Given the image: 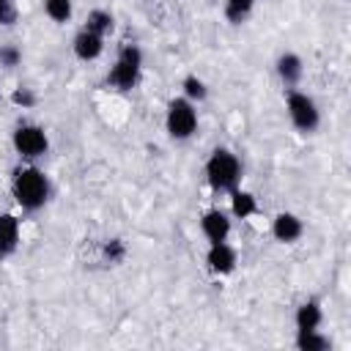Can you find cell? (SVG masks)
Here are the masks:
<instances>
[{"label": "cell", "mask_w": 351, "mask_h": 351, "mask_svg": "<svg viewBox=\"0 0 351 351\" xmlns=\"http://www.w3.org/2000/svg\"><path fill=\"white\" fill-rule=\"evenodd\" d=\"M11 101H14L16 107H22V110H30V107H36L38 96H36L30 88H16V90L11 93Z\"/></svg>", "instance_id": "obj_22"}, {"label": "cell", "mask_w": 351, "mask_h": 351, "mask_svg": "<svg viewBox=\"0 0 351 351\" xmlns=\"http://www.w3.org/2000/svg\"><path fill=\"white\" fill-rule=\"evenodd\" d=\"M206 266L211 274H230L236 269V250L228 244V241H214L208 244V252H206Z\"/></svg>", "instance_id": "obj_8"}, {"label": "cell", "mask_w": 351, "mask_h": 351, "mask_svg": "<svg viewBox=\"0 0 351 351\" xmlns=\"http://www.w3.org/2000/svg\"><path fill=\"white\" fill-rule=\"evenodd\" d=\"M41 5H44V14L58 25H66L71 19V11H74L71 0H41Z\"/></svg>", "instance_id": "obj_19"}, {"label": "cell", "mask_w": 351, "mask_h": 351, "mask_svg": "<svg viewBox=\"0 0 351 351\" xmlns=\"http://www.w3.org/2000/svg\"><path fill=\"white\" fill-rule=\"evenodd\" d=\"M165 129L173 140H189L197 132V104L186 101L184 96L170 99L165 110Z\"/></svg>", "instance_id": "obj_5"}, {"label": "cell", "mask_w": 351, "mask_h": 351, "mask_svg": "<svg viewBox=\"0 0 351 351\" xmlns=\"http://www.w3.org/2000/svg\"><path fill=\"white\" fill-rule=\"evenodd\" d=\"M19 230H22L19 228V219L14 214L3 211L0 214V263L16 252V247H19Z\"/></svg>", "instance_id": "obj_12"}, {"label": "cell", "mask_w": 351, "mask_h": 351, "mask_svg": "<svg viewBox=\"0 0 351 351\" xmlns=\"http://www.w3.org/2000/svg\"><path fill=\"white\" fill-rule=\"evenodd\" d=\"M296 348H299V351H329V348H332V340H329L321 329L296 332Z\"/></svg>", "instance_id": "obj_16"}, {"label": "cell", "mask_w": 351, "mask_h": 351, "mask_svg": "<svg viewBox=\"0 0 351 351\" xmlns=\"http://www.w3.org/2000/svg\"><path fill=\"white\" fill-rule=\"evenodd\" d=\"M230 214L236 219H250L252 214H258V197L247 189H233L230 192Z\"/></svg>", "instance_id": "obj_14"}, {"label": "cell", "mask_w": 351, "mask_h": 351, "mask_svg": "<svg viewBox=\"0 0 351 351\" xmlns=\"http://www.w3.org/2000/svg\"><path fill=\"white\" fill-rule=\"evenodd\" d=\"M22 63V49L16 44H0V66L3 69H16Z\"/></svg>", "instance_id": "obj_21"}, {"label": "cell", "mask_w": 351, "mask_h": 351, "mask_svg": "<svg viewBox=\"0 0 351 351\" xmlns=\"http://www.w3.org/2000/svg\"><path fill=\"white\" fill-rule=\"evenodd\" d=\"M255 8V0H225L222 3V14L230 25H241Z\"/></svg>", "instance_id": "obj_18"}, {"label": "cell", "mask_w": 351, "mask_h": 351, "mask_svg": "<svg viewBox=\"0 0 351 351\" xmlns=\"http://www.w3.org/2000/svg\"><path fill=\"white\" fill-rule=\"evenodd\" d=\"M101 255H104L107 263H121V261L126 258V247H123L121 239H107V241L101 244Z\"/></svg>", "instance_id": "obj_20"}, {"label": "cell", "mask_w": 351, "mask_h": 351, "mask_svg": "<svg viewBox=\"0 0 351 351\" xmlns=\"http://www.w3.org/2000/svg\"><path fill=\"white\" fill-rule=\"evenodd\" d=\"M71 49H74V55L80 60L88 63V60H96L104 52V38L96 36V33H90V30H85V27H80L77 36L71 38Z\"/></svg>", "instance_id": "obj_10"}, {"label": "cell", "mask_w": 351, "mask_h": 351, "mask_svg": "<svg viewBox=\"0 0 351 351\" xmlns=\"http://www.w3.org/2000/svg\"><path fill=\"white\" fill-rule=\"evenodd\" d=\"M302 233H304V222H302L296 214H291V211H280V214L271 219V236H274L277 241H282V244L299 241Z\"/></svg>", "instance_id": "obj_9"}, {"label": "cell", "mask_w": 351, "mask_h": 351, "mask_svg": "<svg viewBox=\"0 0 351 351\" xmlns=\"http://www.w3.org/2000/svg\"><path fill=\"white\" fill-rule=\"evenodd\" d=\"M11 145L25 162H36L49 151V137L38 123H19L11 134Z\"/></svg>", "instance_id": "obj_6"}, {"label": "cell", "mask_w": 351, "mask_h": 351, "mask_svg": "<svg viewBox=\"0 0 351 351\" xmlns=\"http://www.w3.org/2000/svg\"><path fill=\"white\" fill-rule=\"evenodd\" d=\"M85 30H90V33H96V36H101V38H107L112 30H115V16L110 14V11H104V8H93L88 16H85V25H82Z\"/></svg>", "instance_id": "obj_15"}, {"label": "cell", "mask_w": 351, "mask_h": 351, "mask_svg": "<svg viewBox=\"0 0 351 351\" xmlns=\"http://www.w3.org/2000/svg\"><path fill=\"white\" fill-rule=\"evenodd\" d=\"M140 74H143V49L137 44H121L118 55H115V63L110 66L107 77H104V85L118 90V93H129L137 88L140 82Z\"/></svg>", "instance_id": "obj_3"}, {"label": "cell", "mask_w": 351, "mask_h": 351, "mask_svg": "<svg viewBox=\"0 0 351 351\" xmlns=\"http://www.w3.org/2000/svg\"><path fill=\"white\" fill-rule=\"evenodd\" d=\"M181 96H184L186 101H192V104H200V101L208 99V85H206L197 74H186V77L181 80Z\"/></svg>", "instance_id": "obj_17"}, {"label": "cell", "mask_w": 351, "mask_h": 351, "mask_svg": "<svg viewBox=\"0 0 351 351\" xmlns=\"http://www.w3.org/2000/svg\"><path fill=\"white\" fill-rule=\"evenodd\" d=\"M16 5L14 0H0V27H11L16 22Z\"/></svg>", "instance_id": "obj_23"}, {"label": "cell", "mask_w": 351, "mask_h": 351, "mask_svg": "<svg viewBox=\"0 0 351 351\" xmlns=\"http://www.w3.org/2000/svg\"><path fill=\"white\" fill-rule=\"evenodd\" d=\"M241 159L230 151V148H214L203 165V176H206V184L214 189V192H233L239 184H241Z\"/></svg>", "instance_id": "obj_2"}, {"label": "cell", "mask_w": 351, "mask_h": 351, "mask_svg": "<svg viewBox=\"0 0 351 351\" xmlns=\"http://www.w3.org/2000/svg\"><path fill=\"white\" fill-rule=\"evenodd\" d=\"M49 178L36 165H19L11 176V195L22 211H38L49 200Z\"/></svg>", "instance_id": "obj_1"}, {"label": "cell", "mask_w": 351, "mask_h": 351, "mask_svg": "<svg viewBox=\"0 0 351 351\" xmlns=\"http://www.w3.org/2000/svg\"><path fill=\"white\" fill-rule=\"evenodd\" d=\"M200 233L206 236L208 244H214V241H228V236H230V214L222 211V208H208V211H203V217H200Z\"/></svg>", "instance_id": "obj_7"}, {"label": "cell", "mask_w": 351, "mask_h": 351, "mask_svg": "<svg viewBox=\"0 0 351 351\" xmlns=\"http://www.w3.org/2000/svg\"><path fill=\"white\" fill-rule=\"evenodd\" d=\"M274 69H277V77H280V82L285 88H296L302 82V77H304V63H302V58L296 52H282L277 58Z\"/></svg>", "instance_id": "obj_11"}, {"label": "cell", "mask_w": 351, "mask_h": 351, "mask_svg": "<svg viewBox=\"0 0 351 351\" xmlns=\"http://www.w3.org/2000/svg\"><path fill=\"white\" fill-rule=\"evenodd\" d=\"M285 112H288L293 129L302 132V134H313L321 126V110H318L315 99L310 93H304V90L288 88V93H285Z\"/></svg>", "instance_id": "obj_4"}, {"label": "cell", "mask_w": 351, "mask_h": 351, "mask_svg": "<svg viewBox=\"0 0 351 351\" xmlns=\"http://www.w3.org/2000/svg\"><path fill=\"white\" fill-rule=\"evenodd\" d=\"M293 324H296V332H310V329H318L324 324V310H321V302L318 299H307L296 307L293 313Z\"/></svg>", "instance_id": "obj_13"}]
</instances>
